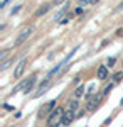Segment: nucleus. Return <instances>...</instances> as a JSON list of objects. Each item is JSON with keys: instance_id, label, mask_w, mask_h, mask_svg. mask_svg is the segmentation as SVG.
<instances>
[{"instance_id": "6e6552de", "label": "nucleus", "mask_w": 123, "mask_h": 127, "mask_svg": "<svg viewBox=\"0 0 123 127\" xmlns=\"http://www.w3.org/2000/svg\"><path fill=\"white\" fill-rule=\"evenodd\" d=\"M74 117H76V114H71V112H66L64 114V117H62V126H67V124H71L73 120H74Z\"/></svg>"}, {"instance_id": "423d86ee", "label": "nucleus", "mask_w": 123, "mask_h": 127, "mask_svg": "<svg viewBox=\"0 0 123 127\" xmlns=\"http://www.w3.org/2000/svg\"><path fill=\"white\" fill-rule=\"evenodd\" d=\"M49 87H51V83H49L47 80H46V81H42V85H41V87L37 88V92L34 93V98H36V97H41V95H42V93H44V92H46Z\"/></svg>"}, {"instance_id": "7ed1b4c3", "label": "nucleus", "mask_w": 123, "mask_h": 127, "mask_svg": "<svg viewBox=\"0 0 123 127\" xmlns=\"http://www.w3.org/2000/svg\"><path fill=\"white\" fill-rule=\"evenodd\" d=\"M56 108H57L56 107V100H51V102H47V103L42 107V110H41V114H39V115H46V114H49V115H51Z\"/></svg>"}, {"instance_id": "20e7f679", "label": "nucleus", "mask_w": 123, "mask_h": 127, "mask_svg": "<svg viewBox=\"0 0 123 127\" xmlns=\"http://www.w3.org/2000/svg\"><path fill=\"white\" fill-rule=\"evenodd\" d=\"M100 100H101V95L91 97L89 100H88V103H86V110H95V108L100 105Z\"/></svg>"}, {"instance_id": "2eb2a0df", "label": "nucleus", "mask_w": 123, "mask_h": 127, "mask_svg": "<svg viewBox=\"0 0 123 127\" xmlns=\"http://www.w3.org/2000/svg\"><path fill=\"white\" fill-rule=\"evenodd\" d=\"M115 61H116V59H115V58H111L110 61H108V66H113V64H115Z\"/></svg>"}, {"instance_id": "f257e3e1", "label": "nucleus", "mask_w": 123, "mask_h": 127, "mask_svg": "<svg viewBox=\"0 0 123 127\" xmlns=\"http://www.w3.org/2000/svg\"><path fill=\"white\" fill-rule=\"evenodd\" d=\"M64 114H66V108H62V107H57L51 115L47 117V124L49 126H54L57 127L61 122H62V117H64Z\"/></svg>"}, {"instance_id": "0eeeda50", "label": "nucleus", "mask_w": 123, "mask_h": 127, "mask_svg": "<svg viewBox=\"0 0 123 127\" xmlns=\"http://www.w3.org/2000/svg\"><path fill=\"white\" fill-rule=\"evenodd\" d=\"M78 107H79V103H78V100H69L67 102V110L66 112H71V114H76V110H78Z\"/></svg>"}, {"instance_id": "ddd939ff", "label": "nucleus", "mask_w": 123, "mask_h": 127, "mask_svg": "<svg viewBox=\"0 0 123 127\" xmlns=\"http://www.w3.org/2000/svg\"><path fill=\"white\" fill-rule=\"evenodd\" d=\"M123 78V73H116V75H115V76H113V81H115V83H116V81H120V80H122Z\"/></svg>"}, {"instance_id": "1a4fd4ad", "label": "nucleus", "mask_w": 123, "mask_h": 127, "mask_svg": "<svg viewBox=\"0 0 123 127\" xmlns=\"http://www.w3.org/2000/svg\"><path fill=\"white\" fill-rule=\"evenodd\" d=\"M106 76H108V68H106V66H100V68H98V78L104 80Z\"/></svg>"}, {"instance_id": "9d476101", "label": "nucleus", "mask_w": 123, "mask_h": 127, "mask_svg": "<svg viewBox=\"0 0 123 127\" xmlns=\"http://www.w3.org/2000/svg\"><path fill=\"white\" fill-rule=\"evenodd\" d=\"M83 93H84V87L81 85V87H78V88L74 90V95H73V97H74V100L81 98V97H83Z\"/></svg>"}, {"instance_id": "39448f33", "label": "nucleus", "mask_w": 123, "mask_h": 127, "mask_svg": "<svg viewBox=\"0 0 123 127\" xmlns=\"http://www.w3.org/2000/svg\"><path fill=\"white\" fill-rule=\"evenodd\" d=\"M25 64H27V61H25V59H22V61H20L19 64H17V68H15V71H14V76H15V78H20V76L24 75Z\"/></svg>"}, {"instance_id": "9b49d317", "label": "nucleus", "mask_w": 123, "mask_h": 127, "mask_svg": "<svg viewBox=\"0 0 123 127\" xmlns=\"http://www.w3.org/2000/svg\"><path fill=\"white\" fill-rule=\"evenodd\" d=\"M49 9H51V5H49V3H46V5H42L41 9H37V12H36V15H39V17H41V15H44L46 12H49Z\"/></svg>"}, {"instance_id": "f03ea898", "label": "nucleus", "mask_w": 123, "mask_h": 127, "mask_svg": "<svg viewBox=\"0 0 123 127\" xmlns=\"http://www.w3.org/2000/svg\"><path fill=\"white\" fill-rule=\"evenodd\" d=\"M32 32H34V27H30V26H29V27H24V29L20 31V34L17 36V39H15V44H17V46L24 44V42H25V41L30 37V34H32Z\"/></svg>"}, {"instance_id": "4468645a", "label": "nucleus", "mask_w": 123, "mask_h": 127, "mask_svg": "<svg viewBox=\"0 0 123 127\" xmlns=\"http://www.w3.org/2000/svg\"><path fill=\"white\" fill-rule=\"evenodd\" d=\"M7 53H9V49H3V51L0 53V59H5V58H7Z\"/></svg>"}, {"instance_id": "dca6fc26", "label": "nucleus", "mask_w": 123, "mask_h": 127, "mask_svg": "<svg viewBox=\"0 0 123 127\" xmlns=\"http://www.w3.org/2000/svg\"><path fill=\"white\" fill-rule=\"evenodd\" d=\"M76 14H78V15H81V14H83V9H81V7H79V9H76Z\"/></svg>"}, {"instance_id": "f8f14e48", "label": "nucleus", "mask_w": 123, "mask_h": 127, "mask_svg": "<svg viewBox=\"0 0 123 127\" xmlns=\"http://www.w3.org/2000/svg\"><path fill=\"white\" fill-rule=\"evenodd\" d=\"M71 17H73V15H71V14H67V17H62V19L59 20V22H57V24H67V22H69V19H71Z\"/></svg>"}]
</instances>
